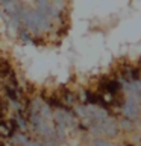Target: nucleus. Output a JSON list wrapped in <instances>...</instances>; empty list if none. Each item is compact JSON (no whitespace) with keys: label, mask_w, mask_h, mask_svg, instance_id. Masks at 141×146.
I'll use <instances>...</instances> for the list:
<instances>
[{"label":"nucleus","mask_w":141,"mask_h":146,"mask_svg":"<svg viewBox=\"0 0 141 146\" xmlns=\"http://www.w3.org/2000/svg\"><path fill=\"white\" fill-rule=\"evenodd\" d=\"M140 146H141V141H140Z\"/></svg>","instance_id":"obj_6"},{"label":"nucleus","mask_w":141,"mask_h":146,"mask_svg":"<svg viewBox=\"0 0 141 146\" xmlns=\"http://www.w3.org/2000/svg\"><path fill=\"white\" fill-rule=\"evenodd\" d=\"M17 128V122L12 120H3L0 122V137H11Z\"/></svg>","instance_id":"obj_1"},{"label":"nucleus","mask_w":141,"mask_h":146,"mask_svg":"<svg viewBox=\"0 0 141 146\" xmlns=\"http://www.w3.org/2000/svg\"><path fill=\"white\" fill-rule=\"evenodd\" d=\"M118 126H121L123 129H126V131H132V129H134V122L129 120V119H123Z\"/></svg>","instance_id":"obj_3"},{"label":"nucleus","mask_w":141,"mask_h":146,"mask_svg":"<svg viewBox=\"0 0 141 146\" xmlns=\"http://www.w3.org/2000/svg\"><path fill=\"white\" fill-rule=\"evenodd\" d=\"M93 146H111V143L105 139H96L93 141Z\"/></svg>","instance_id":"obj_4"},{"label":"nucleus","mask_w":141,"mask_h":146,"mask_svg":"<svg viewBox=\"0 0 141 146\" xmlns=\"http://www.w3.org/2000/svg\"><path fill=\"white\" fill-rule=\"evenodd\" d=\"M12 141L17 146H24L27 141H29V139H27V135H24V134H17V135L12 137Z\"/></svg>","instance_id":"obj_2"},{"label":"nucleus","mask_w":141,"mask_h":146,"mask_svg":"<svg viewBox=\"0 0 141 146\" xmlns=\"http://www.w3.org/2000/svg\"><path fill=\"white\" fill-rule=\"evenodd\" d=\"M24 146H44L41 141H36V140H29Z\"/></svg>","instance_id":"obj_5"}]
</instances>
